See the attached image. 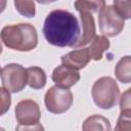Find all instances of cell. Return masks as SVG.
<instances>
[{"label": "cell", "mask_w": 131, "mask_h": 131, "mask_svg": "<svg viewBox=\"0 0 131 131\" xmlns=\"http://www.w3.org/2000/svg\"><path fill=\"white\" fill-rule=\"evenodd\" d=\"M117 79L122 83H130L131 80V58L129 55L122 57L115 68Z\"/></svg>", "instance_id": "5bb4252c"}, {"label": "cell", "mask_w": 131, "mask_h": 131, "mask_svg": "<svg viewBox=\"0 0 131 131\" xmlns=\"http://www.w3.org/2000/svg\"><path fill=\"white\" fill-rule=\"evenodd\" d=\"M14 6L16 10L24 16L26 17H33L35 16L36 10H35V2L34 1H19L15 0L14 1Z\"/></svg>", "instance_id": "2e32d148"}, {"label": "cell", "mask_w": 131, "mask_h": 131, "mask_svg": "<svg viewBox=\"0 0 131 131\" xmlns=\"http://www.w3.org/2000/svg\"><path fill=\"white\" fill-rule=\"evenodd\" d=\"M51 79L55 83V86L68 89L80 80V74L78 71L61 64L53 70Z\"/></svg>", "instance_id": "ba28073f"}, {"label": "cell", "mask_w": 131, "mask_h": 131, "mask_svg": "<svg viewBox=\"0 0 131 131\" xmlns=\"http://www.w3.org/2000/svg\"><path fill=\"white\" fill-rule=\"evenodd\" d=\"M130 92L131 89L128 88L120 98V110L122 112H131V103H130Z\"/></svg>", "instance_id": "ffe728a7"}, {"label": "cell", "mask_w": 131, "mask_h": 131, "mask_svg": "<svg viewBox=\"0 0 131 131\" xmlns=\"http://www.w3.org/2000/svg\"><path fill=\"white\" fill-rule=\"evenodd\" d=\"M90 59L91 57H90L88 48L76 49L61 56L62 64L76 71H79L85 68L90 61Z\"/></svg>", "instance_id": "9c48e42d"}, {"label": "cell", "mask_w": 131, "mask_h": 131, "mask_svg": "<svg viewBox=\"0 0 131 131\" xmlns=\"http://www.w3.org/2000/svg\"><path fill=\"white\" fill-rule=\"evenodd\" d=\"M1 80L3 88L8 92H19L27 85V71L23 66L17 63L6 64L1 71Z\"/></svg>", "instance_id": "8992f818"}, {"label": "cell", "mask_w": 131, "mask_h": 131, "mask_svg": "<svg viewBox=\"0 0 131 131\" xmlns=\"http://www.w3.org/2000/svg\"><path fill=\"white\" fill-rule=\"evenodd\" d=\"M108 47H110V41L105 36L102 35L95 36L88 48L90 57L94 60H100L102 58L103 52L106 51Z\"/></svg>", "instance_id": "7c38bea8"}, {"label": "cell", "mask_w": 131, "mask_h": 131, "mask_svg": "<svg viewBox=\"0 0 131 131\" xmlns=\"http://www.w3.org/2000/svg\"><path fill=\"white\" fill-rule=\"evenodd\" d=\"M98 25L102 36L115 37L123 31L125 19L113 5H104L98 11Z\"/></svg>", "instance_id": "277c9868"}, {"label": "cell", "mask_w": 131, "mask_h": 131, "mask_svg": "<svg viewBox=\"0 0 131 131\" xmlns=\"http://www.w3.org/2000/svg\"><path fill=\"white\" fill-rule=\"evenodd\" d=\"M43 35L46 41L53 46L75 48L81 38L80 24L72 12L55 9L44 20Z\"/></svg>", "instance_id": "6da1fadb"}, {"label": "cell", "mask_w": 131, "mask_h": 131, "mask_svg": "<svg viewBox=\"0 0 131 131\" xmlns=\"http://www.w3.org/2000/svg\"><path fill=\"white\" fill-rule=\"evenodd\" d=\"M83 131H112L111 123L110 121L100 115H92L88 117L83 125H82Z\"/></svg>", "instance_id": "8fae6325"}, {"label": "cell", "mask_w": 131, "mask_h": 131, "mask_svg": "<svg viewBox=\"0 0 131 131\" xmlns=\"http://www.w3.org/2000/svg\"><path fill=\"white\" fill-rule=\"evenodd\" d=\"M114 131H131V112H122Z\"/></svg>", "instance_id": "e0dca14e"}, {"label": "cell", "mask_w": 131, "mask_h": 131, "mask_svg": "<svg viewBox=\"0 0 131 131\" xmlns=\"http://www.w3.org/2000/svg\"><path fill=\"white\" fill-rule=\"evenodd\" d=\"M119 14L124 18L128 19L131 16V1H114L113 5Z\"/></svg>", "instance_id": "ac0fdd59"}, {"label": "cell", "mask_w": 131, "mask_h": 131, "mask_svg": "<svg viewBox=\"0 0 131 131\" xmlns=\"http://www.w3.org/2000/svg\"><path fill=\"white\" fill-rule=\"evenodd\" d=\"M1 71H2V70H1V68H0V75H1Z\"/></svg>", "instance_id": "d4e9b609"}, {"label": "cell", "mask_w": 131, "mask_h": 131, "mask_svg": "<svg viewBox=\"0 0 131 131\" xmlns=\"http://www.w3.org/2000/svg\"><path fill=\"white\" fill-rule=\"evenodd\" d=\"M47 111L52 114H62L67 112L73 103V94L67 88L53 86L47 90L44 96Z\"/></svg>", "instance_id": "5b68a950"}, {"label": "cell", "mask_w": 131, "mask_h": 131, "mask_svg": "<svg viewBox=\"0 0 131 131\" xmlns=\"http://www.w3.org/2000/svg\"><path fill=\"white\" fill-rule=\"evenodd\" d=\"M77 11H88V12H98L104 5L105 2L102 0L98 1H76L74 3Z\"/></svg>", "instance_id": "9a60e30c"}, {"label": "cell", "mask_w": 131, "mask_h": 131, "mask_svg": "<svg viewBox=\"0 0 131 131\" xmlns=\"http://www.w3.org/2000/svg\"><path fill=\"white\" fill-rule=\"evenodd\" d=\"M15 118L20 125H35L39 123L41 112L38 103L32 99L20 100L15 106Z\"/></svg>", "instance_id": "52a82bcc"}, {"label": "cell", "mask_w": 131, "mask_h": 131, "mask_svg": "<svg viewBox=\"0 0 131 131\" xmlns=\"http://www.w3.org/2000/svg\"><path fill=\"white\" fill-rule=\"evenodd\" d=\"M0 131H5V129H3V128H1V127H0Z\"/></svg>", "instance_id": "cb8c5ba5"}, {"label": "cell", "mask_w": 131, "mask_h": 131, "mask_svg": "<svg viewBox=\"0 0 131 131\" xmlns=\"http://www.w3.org/2000/svg\"><path fill=\"white\" fill-rule=\"evenodd\" d=\"M2 53V44H1V41H0V54Z\"/></svg>", "instance_id": "603a6c76"}, {"label": "cell", "mask_w": 131, "mask_h": 131, "mask_svg": "<svg viewBox=\"0 0 131 131\" xmlns=\"http://www.w3.org/2000/svg\"><path fill=\"white\" fill-rule=\"evenodd\" d=\"M27 71V84L33 89H41L46 84V74L39 67H30Z\"/></svg>", "instance_id": "4fadbf2b"}, {"label": "cell", "mask_w": 131, "mask_h": 131, "mask_svg": "<svg viewBox=\"0 0 131 131\" xmlns=\"http://www.w3.org/2000/svg\"><path fill=\"white\" fill-rule=\"evenodd\" d=\"M15 131H44V127L37 123L35 125H20L18 124L15 128Z\"/></svg>", "instance_id": "44dd1931"}, {"label": "cell", "mask_w": 131, "mask_h": 131, "mask_svg": "<svg viewBox=\"0 0 131 131\" xmlns=\"http://www.w3.org/2000/svg\"><path fill=\"white\" fill-rule=\"evenodd\" d=\"M0 37L5 46L17 51H31L38 44L37 31L31 24L6 26L2 29Z\"/></svg>", "instance_id": "7a4b0ae2"}, {"label": "cell", "mask_w": 131, "mask_h": 131, "mask_svg": "<svg viewBox=\"0 0 131 131\" xmlns=\"http://www.w3.org/2000/svg\"><path fill=\"white\" fill-rule=\"evenodd\" d=\"M91 94L97 106L103 110H110L117 104L120 90L117 82L113 78L101 77L94 82Z\"/></svg>", "instance_id": "3957f363"}, {"label": "cell", "mask_w": 131, "mask_h": 131, "mask_svg": "<svg viewBox=\"0 0 131 131\" xmlns=\"http://www.w3.org/2000/svg\"><path fill=\"white\" fill-rule=\"evenodd\" d=\"M5 7H6V1L0 0V13L5 9Z\"/></svg>", "instance_id": "7402d4cb"}, {"label": "cell", "mask_w": 131, "mask_h": 131, "mask_svg": "<svg viewBox=\"0 0 131 131\" xmlns=\"http://www.w3.org/2000/svg\"><path fill=\"white\" fill-rule=\"evenodd\" d=\"M10 104H11V97L9 92L5 88L1 87L0 88V117L4 115L6 112H8Z\"/></svg>", "instance_id": "d6986e66"}, {"label": "cell", "mask_w": 131, "mask_h": 131, "mask_svg": "<svg viewBox=\"0 0 131 131\" xmlns=\"http://www.w3.org/2000/svg\"><path fill=\"white\" fill-rule=\"evenodd\" d=\"M80 13V19L82 23V28H83V32L81 35V38L79 40V42L77 43V45L75 46V48L78 47H82L85 46L86 44L90 43L93 38L95 37V23H94V18L91 12L88 11H78Z\"/></svg>", "instance_id": "30bf717a"}]
</instances>
